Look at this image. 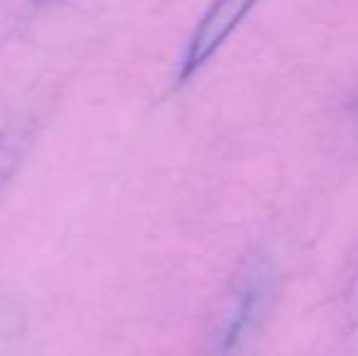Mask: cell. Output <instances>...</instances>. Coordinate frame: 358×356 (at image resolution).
<instances>
[{
    "instance_id": "cell-1",
    "label": "cell",
    "mask_w": 358,
    "mask_h": 356,
    "mask_svg": "<svg viewBox=\"0 0 358 356\" xmlns=\"http://www.w3.org/2000/svg\"><path fill=\"white\" fill-rule=\"evenodd\" d=\"M254 5L256 0H215V5L205 13L188 42L178 69V86L188 83L215 57L217 49L239 27V22L249 15Z\"/></svg>"
},
{
    "instance_id": "cell-2",
    "label": "cell",
    "mask_w": 358,
    "mask_h": 356,
    "mask_svg": "<svg viewBox=\"0 0 358 356\" xmlns=\"http://www.w3.org/2000/svg\"><path fill=\"white\" fill-rule=\"evenodd\" d=\"M261 298H264V283L259 278H251L244 288L239 290L234 305H231V313L227 318L224 327L220 332V356H229L244 342V337L249 334L251 325H254L256 315L261 308Z\"/></svg>"
}]
</instances>
